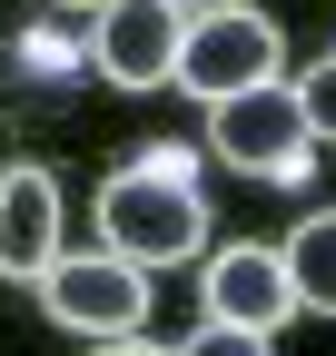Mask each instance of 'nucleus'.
I'll list each match as a JSON object with an SVG mask.
<instances>
[{"label": "nucleus", "mask_w": 336, "mask_h": 356, "mask_svg": "<svg viewBox=\"0 0 336 356\" xmlns=\"http://www.w3.org/2000/svg\"><path fill=\"white\" fill-rule=\"evenodd\" d=\"M188 10H237V0H188Z\"/></svg>", "instance_id": "obj_12"}, {"label": "nucleus", "mask_w": 336, "mask_h": 356, "mask_svg": "<svg viewBox=\"0 0 336 356\" xmlns=\"http://www.w3.org/2000/svg\"><path fill=\"white\" fill-rule=\"evenodd\" d=\"M60 248H69V228H60V178H50V168H10V178H0V277L40 287V267H50Z\"/></svg>", "instance_id": "obj_6"}, {"label": "nucleus", "mask_w": 336, "mask_h": 356, "mask_svg": "<svg viewBox=\"0 0 336 356\" xmlns=\"http://www.w3.org/2000/svg\"><path fill=\"white\" fill-rule=\"evenodd\" d=\"M287 40L258 0H237V10H188V40H178V89L188 99H228V89H258L277 79Z\"/></svg>", "instance_id": "obj_4"}, {"label": "nucleus", "mask_w": 336, "mask_h": 356, "mask_svg": "<svg viewBox=\"0 0 336 356\" xmlns=\"http://www.w3.org/2000/svg\"><path fill=\"white\" fill-rule=\"evenodd\" d=\"M60 10H99V0H60Z\"/></svg>", "instance_id": "obj_13"}, {"label": "nucleus", "mask_w": 336, "mask_h": 356, "mask_svg": "<svg viewBox=\"0 0 336 356\" xmlns=\"http://www.w3.org/2000/svg\"><path fill=\"white\" fill-rule=\"evenodd\" d=\"M178 356H277V346H267V327H228V317H208Z\"/></svg>", "instance_id": "obj_9"}, {"label": "nucleus", "mask_w": 336, "mask_h": 356, "mask_svg": "<svg viewBox=\"0 0 336 356\" xmlns=\"http://www.w3.org/2000/svg\"><path fill=\"white\" fill-rule=\"evenodd\" d=\"M178 40H188V0H99L90 60L119 89H168L178 79Z\"/></svg>", "instance_id": "obj_5"}, {"label": "nucleus", "mask_w": 336, "mask_h": 356, "mask_svg": "<svg viewBox=\"0 0 336 356\" xmlns=\"http://www.w3.org/2000/svg\"><path fill=\"white\" fill-rule=\"evenodd\" d=\"M208 149H218L237 178H267V188L307 178L317 129H307V109H297V79H258V89L208 99Z\"/></svg>", "instance_id": "obj_2"}, {"label": "nucleus", "mask_w": 336, "mask_h": 356, "mask_svg": "<svg viewBox=\"0 0 336 356\" xmlns=\"http://www.w3.org/2000/svg\"><path fill=\"white\" fill-rule=\"evenodd\" d=\"M297 109H307V129H317V139H336V50H326V60H307Z\"/></svg>", "instance_id": "obj_10"}, {"label": "nucleus", "mask_w": 336, "mask_h": 356, "mask_svg": "<svg viewBox=\"0 0 336 356\" xmlns=\"http://www.w3.org/2000/svg\"><path fill=\"white\" fill-rule=\"evenodd\" d=\"M208 238V198H198V178L178 159H129V168H109V188H99V248H119L129 267H178L198 257Z\"/></svg>", "instance_id": "obj_1"}, {"label": "nucleus", "mask_w": 336, "mask_h": 356, "mask_svg": "<svg viewBox=\"0 0 336 356\" xmlns=\"http://www.w3.org/2000/svg\"><path fill=\"white\" fill-rule=\"evenodd\" d=\"M287 287H297V317H336V208H317L307 228H287Z\"/></svg>", "instance_id": "obj_8"}, {"label": "nucleus", "mask_w": 336, "mask_h": 356, "mask_svg": "<svg viewBox=\"0 0 336 356\" xmlns=\"http://www.w3.org/2000/svg\"><path fill=\"white\" fill-rule=\"evenodd\" d=\"M198 297H208V317H228V327H267V337L297 317V287H287V257H277V248H228V257H208Z\"/></svg>", "instance_id": "obj_7"}, {"label": "nucleus", "mask_w": 336, "mask_h": 356, "mask_svg": "<svg viewBox=\"0 0 336 356\" xmlns=\"http://www.w3.org/2000/svg\"><path fill=\"white\" fill-rule=\"evenodd\" d=\"M90 356H178V346H149V337H99Z\"/></svg>", "instance_id": "obj_11"}, {"label": "nucleus", "mask_w": 336, "mask_h": 356, "mask_svg": "<svg viewBox=\"0 0 336 356\" xmlns=\"http://www.w3.org/2000/svg\"><path fill=\"white\" fill-rule=\"evenodd\" d=\"M40 307H50V327L69 337H139L149 317V267H129L119 248H90V257H50L40 267Z\"/></svg>", "instance_id": "obj_3"}]
</instances>
